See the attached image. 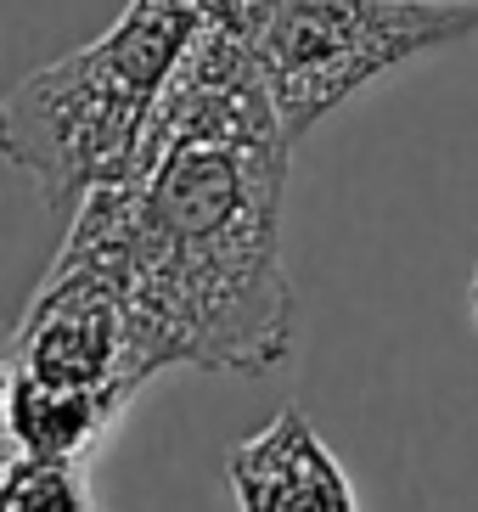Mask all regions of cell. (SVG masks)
<instances>
[{
  "label": "cell",
  "instance_id": "277c9868",
  "mask_svg": "<svg viewBox=\"0 0 478 512\" xmlns=\"http://www.w3.org/2000/svg\"><path fill=\"white\" fill-rule=\"evenodd\" d=\"M147 355L130 310V282L107 242L90 231L62 237L57 265L23 304L6 349V389L45 394V400H85V406L119 411L147 389Z\"/></svg>",
  "mask_w": 478,
  "mask_h": 512
},
{
  "label": "cell",
  "instance_id": "52a82bcc",
  "mask_svg": "<svg viewBox=\"0 0 478 512\" xmlns=\"http://www.w3.org/2000/svg\"><path fill=\"white\" fill-rule=\"evenodd\" d=\"M473 316H478V276H473Z\"/></svg>",
  "mask_w": 478,
  "mask_h": 512
},
{
  "label": "cell",
  "instance_id": "7a4b0ae2",
  "mask_svg": "<svg viewBox=\"0 0 478 512\" xmlns=\"http://www.w3.org/2000/svg\"><path fill=\"white\" fill-rule=\"evenodd\" d=\"M209 12L214 0H130L102 40L12 85L0 141L57 220H74L90 197L135 169L169 85L209 29Z\"/></svg>",
  "mask_w": 478,
  "mask_h": 512
},
{
  "label": "cell",
  "instance_id": "6da1fadb",
  "mask_svg": "<svg viewBox=\"0 0 478 512\" xmlns=\"http://www.w3.org/2000/svg\"><path fill=\"white\" fill-rule=\"evenodd\" d=\"M287 136L259 46L209 23L175 74L141 158L68 220L113 248L147 372L265 377L293 355L282 265Z\"/></svg>",
  "mask_w": 478,
  "mask_h": 512
},
{
  "label": "cell",
  "instance_id": "3957f363",
  "mask_svg": "<svg viewBox=\"0 0 478 512\" xmlns=\"http://www.w3.org/2000/svg\"><path fill=\"white\" fill-rule=\"evenodd\" d=\"M473 34L478 0H270L259 17V68L299 141L389 68Z\"/></svg>",
  "mask_w": 478,
  "mask_h": 512
},
{
  "label": "cell",
  "instance_id": "8992f818",
  "mask_svg": "<svg viewBox=\"0 0 478 512\" xmlns=\"http://www.w3.org/2000/svg\"><path fill=\"white\" fill-rule=\"evenodd\" d=\"M0 512H90V496H85L79 467L12 456L6 484H0Z\"/></svg>",
  "mask_w": 478,
  "mask_h": 512
},
{
  "label": "cell",
  "instance_id": "5b68a950",
  "mask_svg": "<svg viewBox=\"0 0 478 512\" xmlns=\"http://www.w3.org/2000/svg\"><path fill=\"white\" fill-rule=\"evenodd\" d=\"M225 484L237 512H360L349 473L299 406H282L242 439L225 462Z\"/></svg>",
  "mask_w": 478,
  "mask_h": 512
}]
</instances>
